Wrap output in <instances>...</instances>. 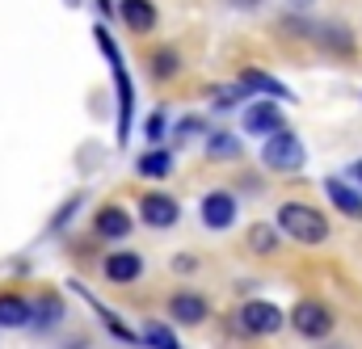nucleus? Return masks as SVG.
I'll list each match as a JSON object with an SVG mask.
<instances>
[{
  "label": "nucleus",
  "mask_w": 362,
  "mask_h": 349,
  "mask_svg": "<svg viewBox=\"0 0 362 349\" xmlns=\"http://www.w3.org/2000/svg\"><path fill=\"white\" fill-rule=\"evenodd\" d=\"M350 181H358V185H362V160H358V165H350Z\"/></svg>",
  "instance_id": "5701e85b"
},
{
  "label": "nucleus",
  "mask_w": 362,
  "mask_h": 349,
  "mask_svg": "<svg viewBox=\"0 0 362 349\" xmlns=\"http://www.w3.org/2000/svg\"><path fill=\"white\" fill-rule=\"evenodd\" d=\"M55 320H64L59 295H42L38 303H30V324H55Z\"/></svg>",
  "instance_id": "dca6fc26"
},
{
  "label": "nucleus",
  "mask_w": 362,
  "mask_h": 349,
  "mask_svg": "<svg viewBox=\"0 0 362 349\" xmlns=\"http://www.w3.org/2000/svg\"><path fill=\"white\" fill-rule=\"evenodd\" d=\"M198 131H202V118H185L177 126V139H189V135H198Z\"/></svg>",
  "instance_id": "4be33fe9"
},
{
  "label": "nucleus",
  "mask_w": 362,
  "mask_h": 349,
  "mask_svg": "<svg viewBox=\"0 0 362 349\" xmlns=\"http://www.w3.org/2000/svg\"><path fill=\"white\" fill-rule=\"evenodd\" d=\"M101 269H105V278H110V282H135V278L144 273V257L122 249V253H110Z\"/></svg>",
  "instance_id": "9b49d317"
},
{
  "label": "nucleus",
  "mask_w": 362,
  "mask_h": 349,
  "mask_svg": "<svg viewBox=\"0 0 362 349\" xmlns=\"http://www.w3.org/2000/svg\"><path fill=\"white\" fill-rule=\"evenodd\" d=\"M97 236L101 240H122L131 236V215L122 206H101L97 211Z\"/></svg>",
  "instance_id": "f8f14e48"
},
{
  "label": "nucleus",
  "mask_w": 362,
  "mask_h": 349,
  "mask_svg": "<svg viewBox=\"0 0 362 349\" xmlns=\"http://www.w3.org/2000/svg\"><path fill=\"white\" fill-rule=\"evenodd\" d=\"M206 156L211 160H236L240 156V139L228 135V131H211L206 135Z\"/></svg>",
  "instance_id": "2eb2a0df"
},
{
  "label": "nucleus",
  "mask_w": 362,
  "mask_h": 349,
  "mask_svg": "<svg viewBox=\"0 0 362 349\" xmlns=\"http://www.w3.org/2000/svg\"><path fill=\"white\" fill-rule=\"evenodd\" d=\"M202 223H206L211 232L232 227V223H236V198H232V194H223V189L206 194V198H202Z\"/></svg>",
  "instance_id": "0eeeda50"
},
{
  "label": "nucleus",
  "mask_w": 362,
  "mask_h": 349,
  "mask_svg": "<svg viewBox=\"0 0 362 349\" xmlns=\"http://www.w3.org/2000/svg\"><path fill=\"white\" fill-rule=\"evenodd\" d=\"M325 194H329V202H333L346 219H362V194L358 189H350V181L329 177V181H325Z\"/></svg>",
  "instance_id": "1a4fd4ad"
},
{
  "label": "nucleus",
  "mask_w": 362,
  "mask_h": 349,
  "mask_svg": "<svg viewBox=\"0 0 362 349\" xmlns=\"http://www.w3.org/2000/svg\"><path fill=\"white\" fill-rule=\"evenodd\" d=\"M286 324V316H282V307H274L266 299H249L245 307H240V329L249 333V337H270Z\"/></svg>",
  "instance_id": "20e7f679"
},
{
  "label": "nucleus",
  "mask_w": 362,
  "mask_h": 349,
  "mask_svg": "<svg viewBox=\"0 0 362 349\" xmlns=\"http://www.w3.org/2000/svg\"><path fill=\"white\" fill-rule=\"evenodd\" d=\"M286 324H291L299 337H308V341H325V337L333 333V312H329L325 303H316V299H299V303L291 307Z\"/></svg>",
  "instance_id": "7ed1b4c3"
},
{
  "label": "nucleus",
  "mask_w": 362,
  "mask_h": 349,
  "mask_svg": "<svg viewBox=\"0 0 362 349\" xmlns=\"http://www.w3.org/2000/svg\"><path fill=\"white\" fill-rule=\"evenodd\" d=\"M0 329H30V299L17 290L0 295Z\"/></svg>",
  "instance_id": "9d476101"
},
{
  "label": "nucleus",
  "mask_w": 362,
  "mask_h": 349,
  "mask_svg": "<svg viewBox=\"0 0 362 349\" xmlns=\"http://www.w3.org/2000/svg\"><path fill=\"white\" fill-rule=\"evenodd\" d=\"M282 110H278V101H253L249 97V105L240 110V126L249 131V135H274V131H282Z\"/></svg>",
  "instance_id": "39448f33"
},
{
  "label": "nucleus",
  "mask_w": 362,
  "mask_h": 349,
  "mask_svg": "<svg viewBox=\"0 0 362 349\" xmlns=\"http://www.w3.org/2000/svg\"><path fill=\"white\" fill-rule=\"evenodd\" d=\"M139 341L148 349H181L177 337H173V329H169V324H152V320H148V329L139 333Z\"/></svg>",
  "instance_id": "a211bd4d"
},
{
  "label": "nucleus",
  "mask_w": 362,
  "mask_h": 349,
  "mask_svg": "<svg viewBox=\"0 0 362 349\" xmlns=\"http://www.w3.org/2000/svg\"><path fill=\"white\" fill-rule=\"evenodd\" d=\"M118 17H122L131 30L144 34V30L156 25V4H152V0H122V4H118Z\"/></svg>",
  "instance_id": "ddd939ff"
},
{
  "label": "nucleus",
  "mask_w": 362,
  "mask_h": 349,
  "mask_svg": "<svg viewBox=\"0 0 362 349\" xmlns=\"http://www.w3.org/2000/svg\"><path fill=\"white\" fill-rule=\"evenodd\" d=\"M206 299L202 295H194V290H177L173 299H169V316L177 320V324H202L206 320Z\"/></svg>",
  "instance_id": "6e6552de"
},
{
  "label": "nucleus",
  "mask_w": 362,
  "mask_h": 349,
  "mask_svg": "<svg viewBox=\"0 0 362 349\" xmlns=\"http://www.w3.org/2000/svg\"><path fill=\"white\" fill-rule=\"evenodd\" d=\"M303 160H308V152H303L299 135H291L286 126H282V131H274V135H266L262 165H266L270 173H295V169H303Z\"/></svg>",
  "instance_id": "f03ea898"
},
{
  "label": "nucleus",
  "mask_w": 362,
  "mask_h": 349,
  "mask_svg": "<svg viewBox=\"0 0 362 349\" xmlns=\"http://www.w3.org/2000/svg\"><path fill=\"white\" fill-rule=\"evenodd\" d=\"M240 85L249 88V93H266V97L291 101V88L282 85V81H274V76H266V72H257V68H245V72H240Z\"/></svg>",
  "instance_id": "4468645a"
},
{
  "label": "nucleus",
  "mask_w": 362,
  "mask_h": 349,
  "mask_svg": "<svg viewBox=\"0 0 362 349\" xmlns=\"http://www.w3.org/2000/svg\"><path fill=\"white\" fill-rule=\"evenodd\" d=\"M144 131H148V139H160V135H165V114H152V118L144 122Z\"/></svg>",
  "instance_id": "412c9836"
},
{
  "label": "nucleus",
  "mask_w": 362,
  "mask_h": 349,
  "mask_svg": "<svg viewBox=\"0 0 362 349\" xmlns=\"http://www.w3.org/2000/svg\"><path fill=\"white\" fill-rule=\"evenodd\" d=\"M139 219H144L148 227H160V232H165V227H173L181 219V206L169 194H144V198H139Z\"/></svg>",
  "instance_id": "423d86ee"
},
{
  "label": "nucleus",
  "mask_w": 362,
  "mask_h": 349,
  "mask_svg": "<svg viewBox=\"0 0 362 349\" xmlns=\"http://www.w3.org/2000/svg\"><path fill=\"white\" fill-rule=\"evenodd\" d=\"M152 72H156L160 81H169V76H177V72H181V55L173 51V47H160V51L152 55Z\"/></svg>",
  "instance_id": "6ab92c4d"
},
{
  "label": "nucleus",
  "mask_w": 362,
  "mask_h": 349,
  "mask_svg": "<svg viewBox=\"0 0 362 349\" xmlns=\"http://www.w3.org/2000/svg\"><path fill=\"white\" fill-rule=\"evenodd\" d=\"M253 249H257V253H270L274 249V232L270 227H253Z\"/></svg>",
  "instance_id": "aec40b11"
},
{
  "label": "nucleus",
  "mask_w": 362,
  "mask_h": 349,
  "mask_svg": "<svg viewBox=\"0 0 362 349\" xmlns=\"http://www.w3.org/2000/svg\"><path fill=\"white\" fill-rule=\"evenodd\" d=\"M139 173H144V177H169V173H173V156H169V152H160V148H152V152H144V156H139Z\"/></svg>",
  "instance_id": "f3484780"
},
{
  "label": "nucleus",
  "mask_w": 362,
  "mask_h": 349,
  "mask_svg": "<svg viewBox=\"0 0 362 349\" xmlns=\"http://www.w3.org/2000/svg\"><path fill=\"white\" fill-rule=\"evenodd\" d=\"M232 4H240V8H257L262 0H232Z\"/></svg>",
  "instance_id": "b1692460"
},
{
  "label": "nucleus",
  "mask_w": 362,
  "mask_h": 349,
  "mask_svg": "<svg viewBox=\"0 0 362 349\" xmlns=\"http://www.w3.org/2000/svg\"><path fill=\"white\" fill-rule=\"evenodd\" d=\"M274 223H278V232H286L299 244H325L329 240V219L308 202H282Z\"/></svg>",
  "instance_id": "f257e3e1"
}]
</instances>
